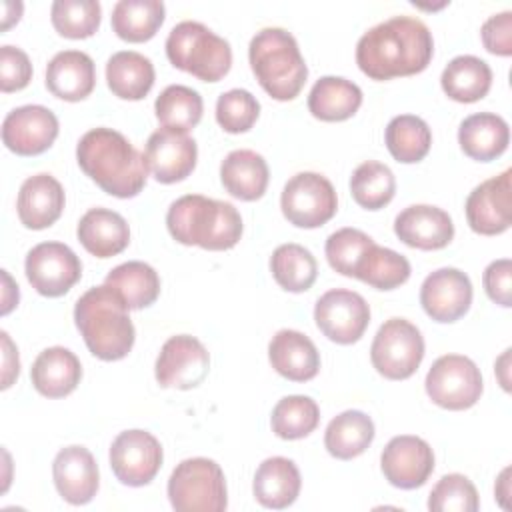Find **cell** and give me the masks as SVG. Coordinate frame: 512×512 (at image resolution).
<instances>
[{
  "label": "cell",
  "mask_w": 512,
  "mask_h": 512,
  "mask_svg": "<svg viewBox=\"0 0 512 512\" xmlns=\"http://www.w3.org/2000/svg\"><path fill=\"white\" fill-rule=\"evenodd\" d=\"M434 40L428 26L412 16H392L356 44V64L372 80L412 76L430 64Z\"/></svg>",
  "instance_id": "1"
},
{
  "label": "cell",
  "mask_w": 512,
  "mask_h": 512,
  "mask_svg": "<svg viewBox=\"0 0 512 512\" xmlns=\"http://www.w3.org/2000/svg\"><path fill=\"white\" fill-rule=\"evenodd\" d=\"M76 160L82 172L110 196L134 198L146 186L144 156L112 128L88 130L76 146Z\"/></svg>",
  "instance_id": "2"
},
{
  "label": "cell",
  "mask_w": 512,
  "mask_h": 512,
  "mask_svg": "<svg viewBox=\"0 0 512 512\" xmlns=\"http://www.w3.org/2000/svg\"><path fill=\"white\" fill-rule=\"evenodd\" d=\"M122 296L108 284L86 290L74 306V322L86 348L100 360L114 362L134 346V324Z\"/></svg>",
  "instance_id": "3"
},
{
  "label": "cell",
  "mask_w": 512,
  "mask_h": 512,
  "mask_svg": "<svg viewBox=\"0 0 512 512\" xmlns=\"http://www.w3.org/2000/svg\"><path fill=\"white\" fill-rule=\"evenodd\" d=\"M170 236L184 246L230 250L242 236L240 212L224 200L186 194L174 200L166 214Z\"/></svg>",
  "instance_id": "4"
},
{
  "label": "cell",
  "mask_w": 512,
  "mask_h": 512,
  "mask_svg": "<svg viewBox=\"0 0 512 512\" xmlns=\"http://www.w3.org/2000/svg\"><path fill=\"white\" fill-rule=\"evenodd\" d=\"M248 60L258 84L274 100H294L306 84V62L296 38L284 28L256 32L248 46Z\"/></svg>",
  "instance_id": "5"
},
{
  "label": "cell",
  "mask_w": 512,
  "mask_h": 512,
  "mask_svg": "<svg viewBox=\"0 0 512 512\" xmlns=\"http://www.w3.org/2000/svg\"><path fill=\"white\" fill-rule=\"evenodd\" d=\"M166 56L172 66L202 82H218L232 66L230 44L208 26L194 20H184L170 30Z\"/></svg>",
  "instance_id": "6"
},
{
  "label": "cell",
  "mask_w": 512,
  "mask_h": 512,
  "mask_svg": "<svg viewBox=\"0 0 512 512\" xmlns=\"http://www.w3.org/2000/svg\"><path fill=\"white\" fill-rule=\"evenodd\" d=\"M168 498L178 512H222L228 506L222 468L210 458L182 460L168 478Z\"/></svg>",
  "instance_id": "7"
},
{
  "label": "cell",
  "mask_w": 512,
  "mask_h": 512,
  "mask_svg": "<svg viewBox=\"0 0 512 512\" xmlns=\"http://www.w3.org/2000/svg\"><path fill=\"white\" fill-rule=\"evenodd\" d=\"M424 358V338L420 330L404 320H386L370 346V360L376 372L388 380L410 378Z\"/></svg>",
  "instance_id": "8"
},
{
  "label": "cell",
  "mask_w": 512,
  "mask_h": 512,
  "mask_svg": "<svg viewBox=\"0 0 512 512\" xmlns=\"http://www.w3.org/2000/svg\"><path fill=\"white\" fill-rule=\"evenodd\" d=\"M284 218L298 228H318L326 224L338 208L332 182L318 172H300L292 176L280 196Z\"/></svg>",
  "instance_id": "9"
},
{
  "label": "cell",
  "mask_w": 512,
  "mask_h": 512,
  "mask_svg": "<svg viewBox=\"0 0 512 512\" xmlns=\"http://www.w3.org/2000/svg\"><path fill=\"white\" fill-rule=\"evenodd\" d=\"M424 386L440 408L466 410L480 400L482 374L468 356L446 354L430 366Z\"/></svg>",
  "instance_id": "10"
},
{
  "label": "cell",
  "mask_w": 512,
  "mask_h": 512,
  "mask_svg": "<svg viewBox=\"0 0 512 512\" xmlns=\"http://www.w3.org/2000/svg\"><path fill=\"white\" fill-rule=\"evenodd\" d=\"M24 270L32 288L48 298L64 296L82 276L80 258L62 242L36 244L26 254Z\"/></svg>",
  "instance_id": "11"
},
{
  "label": "cell",
  "mask_w": 512,
  "mask_h": 512,
  "mask_svg": "<svg viewBox=\"0 0 512 512\" xmlns=\"http://www.w3.org/2000/svg\"><path fill=\"white\" fill-rule=\"evenodd\" d=\"M314 320L328 340L354 344L370 324V306L358 292L334 288L316 300Z\"/></svg>",
  "instance_id": "12"
},
{
  "label": "cell",
  "mask_w": 512,
  "mask_h": 512,
  "mask_svg": "<svg viewBox=\"0 0 512 512\" xmlns=\"http://www.w3.org/2000/svg\"><path fill=\"white\" fill-rule=\"evenodd\" d=\"M210 370V354L204 344L188 334L168 338L156 358L154 374L162 388L190 390L204 382Z\"/></svg>",
  "instance_id": "13"
},
{
  "label": "cell",
  "mask_w": 512,
  "mask_h": 512,
  "mask_svg": "<svg viewBox=\"0 0 512 512\" xmlns=\"http://www.w3.org/2000/svg\"><path fill=\"white\" fill-rule=\"evenodd\" d=\"M162 466V446L146 430H124L110 446V468L126 486H146Z\"/></svg>",
  "instance_id": "14"
},
{
  "label": "cell",
  "mask_w": 512,
  "mask_h": 512,
  "mask_svg": "<svg viewBox=\"0 0 512 512\" xmlns=\"http://www.w3.org/2000/svg\"><path fill=\"white\" fill-rule=\"evenodd\" d=\"M58 136L56 114L40 104L18 106L2 122V142L18 156L46 152Z\"/></svg>",
  "instance_id": "15"
},
{
  "label": "cell",
  "mask_w": 512,
  "mask_h": 512,
  "mask_svg": "<svg viewBox=\"0 0 512 512\" xmlns=\"http://www.w3.org/2000/svg\"><path fill=\"white\" fill-rule=\"evenodd\" d=\"M512 170L488 178L478 184L466 198V220L476 234L496 236L510 228L512 198H510Z\"/></svg>",
  "instance_id": "16"
},
{
  "label": "cell",
  "mask_w": 512,
  "mask_h": 512,
  "mask_svg": "<svg viewBox=\"0 0 512 512\" xmlns=\"http://www.w3.org/2000/svg\"><path fill=\"white\" fill-rule=\"evenodd\" d=\"M380 468L392 486L414 490L432 474L434 452L430 444L418 436H394L380 456Z\"/></svg>",
  "instance_id": "17"
},
{
  "label": "cell",
  "mask_w": 512,
  "mask_h": 512,
  "mask_svg": "<svg viewBox=\"0 0 512 512\" xmlns=\"http://www.w3.org/2000/svg\"><path fill=\"white\" fill-rule=\"evenodd\" d=\"M198 146L186 132L158 128L150 134L144 150L148 172L162 182L174 184L188 178L196 166Z\"/></svg>",
  "instance_id": "18"
},
{
  "label": "cell",
  "mask_w": 512,
  "mask_h": 512,
  "mask_svg": "<svg viewBox=\"0 0 512 512\" xmlns=\"http://www.w3.org/2000/svg\"><path fill=\"white\" fill-rule=\"evenodd\" d=\"M420 304L436 322H456L472 304V282L458 268H438L420 286Z\"/></svg>",
  "instance_id": "19"
},
{
  "label": "cell",
  "mask_w": 512,
  "mask_h": 512,
  "mask_svg": "<svg viewBox=\"0 0 512 512\" xmlns=\"http://www.w3.org/2000/svg\"><path fill=\"white\" fill-rule=\"evenodd\" d=\"M52 478L58 494L74 506L88 504L98 492V466L84 446L62 448L52 462Z\"/></svg>",
  "instance_id": "20"
},
{
  "label": "cell",
  "mask_w": 512,
  "mask_h": 512,
  "mask_svg": "<svg viewBox=\"0 0 512 512\" xmlns=\"http://www.w3.org/2000/svg\"><path fill=\"white\" fill-rule=\"evenodd\" d=\"M394 232L410 248L440 250L454 238V224L442 208L414 204L396 216Z\"/></svg>",
  "instance_id": "21"
},
{
  "label": "cell",
  "mask_w": 512,
  "mask_h": 512,
  "mask_svg": "<svg viewBox=\"0 0 512 512\" xmlns=\"http://www.w3.org/2000/svg\"><path fill=\"white\" fill-rule=\"evenodd\" d=\"M64 188L50 174H34L20 186L16 210L20 222L30 230L52 226L64 210Z\"/></svg>",
  "instance_id": "22"
},
{
  "label": "cell",
  "mask_w": 512,
  "mask_h": 512,
  "mask_svg": "<svg viewBox=\"0 0 512 512\" xmlns=\"http://www.w3.org/2000/svg\"><path fill=\"white\" fill-rule=\"evenodd\" d=\"M268 358L272 368L292 382L312 380L320 370L314 342L298 330H278L268 344Z\"/></svg>",
  "instance_id": "23"
},
{
  "label": "cell",
  "mask_w": 512,
  "mask_h": 512,
  "mask_svg": "<svg viewBox=\"0 0 512 512\" xmlns=\"http://www.w3.org/2000/svg\"><path fill=\"white\" fill-rule=\"evenodd\" d=\"M94 84L96 68L86 52L62 50L46 66V88L60 100H84L92 94Z\"/></svg>",
  "instance_id": "24"
},
{
  "label": "cell",
  "mask_w": 512,
  "mask_h": 512,
  "mask_svg": "<svg viewBox=\"0 0 512 512\" xmlns=\"http://www.w3.org/2000/svg\"><path fill=\"white\" fill-rule=\"evenodd\" d=\"M80 378V360L64 346L42 350L30 368L32 386L46 398L68 396L80 384Z\"/></svg>",
  "instance_id": "25"
},
{
  "label": "cell",
  "mask_w": 512,
  "mask_h": 512,
  "mask_svg": "<svg viewBox=\"0 0 512 512\" xmlns=\"http://www.w3.org/2000/svg\"><path fill=\"white\" fill-rule=\"evenodd\" d=\"M80 244L96 258L120 254L130 242V228L124 216L108 208H90L78 222Z\"/></svg>",
  "instance_id": "26"
},
{
  "label": "cell",
  "mask_w": 512,
  "mask_h": 512,
  "mask_svg": "<svg viewBox=\"0 0 512 512\" xmlns=\"http://www.w3.org/2000/svg\"><path fill=\"white\" fill-rule=\"evenodd\" d=\"M510 128L506 120L492 112H478L462 120L458 144L466 156L478 162H490L506 152Z\"/></svg>",
  "instance_id": "27"
},
{
  "label": "cell",
  "mask_w": 512,
  "mask_h": 512,
  "mask_svg": "<svg viewBox=\"0 0 512 512\" xmlns=\"http://www.w3.org/2000/svg\"><path fill=\"white\" fill-rule=\"evenodd\" d=\"M300 472L296 464L284 456H272L266 458L252 482L254 498L264 506L272 510L288 508L300 494Z\"/></svg>",
  "instance_id": "28"
},
{
  "label": "cell",
  "mask_w": 512,
  "mask_h": 512,
  "mask_svg": "<svg viewBox=\"0 0 512 512\" xmlns=\"http://www.w3.org/2000/svg\"><path fill=\"white\" fill-rule=\"evenodd\" d=\"M268 178V164L254 150H232L220 164L222 186L230 196L244 202L262 198Z\"/></svg>",
  "instance_id": "29"
},
{
  "label": "cell",
  "mask_w": 512,
  "mask_h": 512,
  "mask_svg": "<svg viewBox=\"0 0 512 512\" xmlns=\"http://www.w3.org/2000/svg\"><path fill=\"white\" fill-rule=\"evenodd\" d=\"M154 64L140 52L122 50L106 62V82L122 100H142L154 86Z\"/></svg>",
  "instance_id": "30"
},
{
  "label": "cell",
  "mask_w": 512,
  "mask_h": 512,
  "mask_svg": "<svg viewBox=\"0 0 512 512\" xmlns=\"http://www.w3.org/2000/svg\"><path fill=\"white\" fill-rule=\"evenodd\" d=\"M362 104V90L346 78L322 76L308 94V110L324 122H342L356 114Z\"/></svg>",
  "instance_id": "31"
},
{
  "label": "cell",
  "mask_w": 512,
  "mask_h": 512,
  "mask_svg": "<svg viewBox=\"0 0 512 512\" xmlns=\"http://www.w3.org/2000/svg\"><path fill=\"white\" fill-rule=\"evenodd\" d=\"M440 84L448 98L470 104L488 94L492 86V70L482 58L462 54L446 64Z\"/></svg>",
  "instance_id": "32"
},
{
  "label": "cell",
  "mask_w": 512,
  "mask_h": 512,
  "mask_svg": "<svg viewBox=\"0 0 512 512\" xmlns=\"http://www.w3.org/2000/svg\"><path fill=\"white\" fill-rule=\"evenodd\" d=\"M374 440V422L360 410H346L330 420L324 432L326 450L338 460L360 456Z\"/></svg>",
  "instance_id": "33"
},
{
  "label": "cell",
  "mask_w": 512,
  "mask_h": 512,
  "mask_svg": "<svg viewBox=\"0 0 512 512\" xmlns=\"http://www.w3.org/2000/svg\"><path fill=\"white\" fill-rule=\"evenodd\" d=\"M164 14L160 0H120L112 8V30L126 42H146L162 26Z\"/></svg>",
  "instance_id": "34"
},
{
  "label": "cell",
  "mask_w": 512,
  "mask_h": 512,
  "mask_svg": "<svg viewBox=\"0 0 512 512\" xmlns=\"http://www.w3.org/2000/svg\"><path fill=\"white\" fill-rule=\"evenodd\" d=\"M110 288H114L130 310H140L156 302L160 294V278L156 270L138 260H130L112 268L104 280Z\"/></svg>",
  "instance_id": "35"
},
{
  "label": "cell",
  "mask_w": 512,
  "mask_h": 512,
  "mask_svg": "<svg viewBox=\"0 0 512 512\" xmlns=\"http://www.w3.org/2000/svg\"><path fill=\"white\" fill-rule=\"evenodd\" d=\"M384 142L394 160L402 164H414L428 154L432 132L422 118L414 114H400L388 122Z\"/></svg>",
  "instance_id": "36"
},
{
  "label": "cell",
  "mask_w": 512,
  "mask_h": 512,
  "mask_svg": "<svg viewBox=\"0 0 512 512\" xmlns=\"http://www.w3.org/2000/svg\"><path fill=\"white\" fill-rule=\"evenodd\" d=\"M270 270L276 284L288 292H306L318 276V264L312 252L294 242L282 244L272 252Z\"/></svg>",
  "instance_id": "37"
},
{
  "label": "cell",
  "mask_w": 512,
  "mask_h": 512,
  "mask_svg": "<svg viewBox=\"0 0 512 512\" xmlns=\"http://www.w3.org/2000/svg\"><path fill=\"white\" fill-rule=\"evenodd\" d=\"M410 262L384 246L372 244L360 258L354 278L378 290H394L410 278Z\"/></svg>",
  "instance_id": "38"
},
{
  "label": "cell",
  "mask_w": 512,
  "mask_h": 512,
  "mask_svg": "<svg viewBox=\"0 0 512 512\" xmlns=\"http://www.w3.org/2000/svg\"><path fill=\"white\" fill-rule=\"evenodd\" d=\"M156 118L162 128H170L176 132H188L202 118V96L182 84H172L160 92L154 102Z\"/></svg>",
  "instance_id": "39"
},
{
  "label": "cell",
  "mask_w": 512,
  "mask_h": 512,
  "mask_svg": "<svg viewBox=\"0 0 512 512\" xmlns=\"http://www.w3.org/2000/svg\"><path fill=\"white\" fill-rule=\"evenodd\" d=\"M350 192L358 206L366 210H380L394 198L396 180L386 164L366 160L352 172Z\"/></svg>",
  "instance_id": "40"
},
{
  "label": "cell",
  "mask_w": 512,
  "mask_h": 512,
  "mask_svg": "<svg viewBox=\"0 0 512 512\" xmlns=\"http://www.w3.org/2000/svg\"><path fill=\"white\" fill-rule=\"evenodd\" d=\"M320 422L318 404L310 396H284L272 408V432L282 440H298L316 430Z\"/></svg>",
  "instance_id": "41"
},
{
  "label": "cell",
  "mask_w": 512,
  "mask_h": 512,
  "mask_svg": "<svg viewBox=\"0 0 512 512\" xmlns=\"http://www.w3.org/2000/svg\"><path fill=\"white\" fill-rule=\"evenodd\" d=\"M50 20L60 36L80 40L98 30L102 8L96 0H56L50 8Z\"/></svg>",
  "instance_id": "42"
},
{
  "label": "cell",
  "mask_w": 512,
  "mask_h": 512,
  "mask_svg": "<svg viewBox=\"0 0 512 512\" xmlns=\"http://www.w3.org/2000/svg\"><path fill=\"white\" fill-rule=\"evenodd\" d=\"M372 244L374 240L362 230L340 228L328 236L324 252L332 270L342 276H354L360 258Z\"/></svg>",
  "instance_id": "43"
},
{
  "label": "cell",
  "mask_w": 512,
  "mask_h": 512,
  "mask_svg": "<svg viewBox=\"0 0 512 512\" xmlns=\"http://www.w3.org/2000/svg\"><path fill=\"white\" fill-rule=\"evenodd\" d=\"M478 506V492L464 474L442 476L428 496L432 512H476Z\"/></svg>",
  "instance_id": "44"
},
{
  "label": "cell",
  "mask_w": 512,
  "mask_h": 512,
  "mask_svg": "<svg viewBox=\"0 0 512 512\" xmlns=\"http://www.w3.org/2000/svg\"><path fill=\"white\" fill-rule=\"evenodd\" d=\"M260 104L258 100L242 88H232L224 92L216 102V122L224 132L240 134L248 132L258 120Z\"/></svg>",
  "instance_id": "45"
},
{
  "label": "cell",
  "mask_w": 512,
  "mask_h": 512,
  "mask_svg": "<svg viewBox=\"0 0 512 512\" xmlns=\"http://www.w3.org/2000/svg\"><path fill=\"white\" fill-rule=\"evenodd\" d=\"M32 80V64L24 50L16 46H2L0 48V90L2 92H16L28 86Z\"/></svg>",
  "instance_id": "46"
},
{
  "label": "cell",
  "mask_w": 512,
  "mask_h": 512,
  "mask_svg": "<svg viewBox=\"0 0 512 512\" xmlns=\"http://www.w3.org/2000/svg\"><path fill=\"white\" fill-rule=\"evenodd\" d=\"M482 44L490 54L510 56L512 54V12L504 10L492 14L480 28Z\"/></svg>",
  "instance_id": "47"
},
{
  "label": "cell",
  "mask_w": 512,
  "mask_h": 512,
  "mask_svg": "<svg viewBox=\"0 0 512 512\" xmlns=\"http://www.w3.org/2000/svg\"><path fill=\"white\" fill-rule=\"evenodd\" d=\"M484 290L488 298L504 308L512 306V262L510 258L494 260L482 274Z\"/></svg>",
  "instance_id": "48"
},
{
  "label": "cell",
  "mask_w": 512,
  "mask_h": 512,
  "mask_svg": "<svg viewBox=\"0 0 512 512\" xmlns=\"http://www.w3.org/2000/svg\"><path fill=\"white\" fill-rule=\"evenodd\" d=\"M2 342H4V374H2V388H8L14 378H18L20 372V360H18V350L12 346L10 338L6 332H2Z\"/></svg>",
  "instance_id": "49"
},
{
  "label": "cell",
  "mask_w": 512,
  "mask_h": 512,
  "mask_svg": "<svg viewBox=\"0 0 512 512\" xmlns=\"http://www.w3.org/2000/svg\"><path fill=\"white\" fill-rule=\"evenodd\" d=\"M508 476H510V468H504L500 478H498V486H496V496L504 508V498L510 496V490H508Z\"/></svg>",
  "instance_id": "50"
},
{
  "label": "cell",
  "mask_w": 512,
  "mask_h": 512,
  "mask_svg": "<svg viewBox=\"0 0 512 512\" xmlns=\"http://www.w3.org/2000/svg\"><path fill=\"white\" fill-rule=\"evenodd\" d=\"M508 358H510V350H504V354L498 358L496 362V370L500 372V384L504 390H510L508 386V376H506V370H508Z\"/></svg>",
  "instance_id": "51"
}]
</instances>
